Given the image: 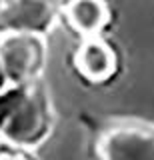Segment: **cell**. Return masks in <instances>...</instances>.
Masks as SVG:
<instances>
[{
	"mask_svg": "<svg viewBox=\"0 0 154 160\" xmlns=\"http://www.w3.org/2000/svg\"><path fill=\"white\" fill-rule=\"evenodd\" d=\"M52 126L50 104L32 84H10L0 94V140L12 148H34Z\"/></svg>",
	"mask_w": 154,
	"mask_h": 160,
	"instance_id": "6da1fadb",
	"label": "cell"
},
{
	"mask_svg": "<svg viewBox=\"0 0 154 160\" xmlns=\"http://www.w3.org/2000/svg\"><path fill=\"white\" fill-rule=\"evenodd\" d=\"M52 12L42 0H16L6 10V22L10 32H34L50 24Z\"/></svg>",
	"mask_w": 154,
	"mask_h": 160,
	"instance_id": "8992f818",
	"label": "cell"
},
{
	"mask_svg": "<svg viewBox=\"0 0 154 160\" xmlns=\"http://www.w3.org/2000/svg\"><path fill=\"white\" fill-rule=\"evenodd\" d=\"M98 160H154V128L122 124L98 140Z\"/></svg>",
	"mask_w": 154,
	"mask_h": 160,
	"instance_id": "3957f363",
	"label": "cell"
},
{
	"mask_svg": "<svg viewBox=\"0 0 154 160\" xmlns=\"http://www.w3.org/2000/svg\"><path fill=\"white\" fill-rule=\"evenodd\" d=\"M70 26L84 38L98 36L108 22V6L104 0H70L66 6Z\"/></svg>",
	"mask_w": 154,
	"mask_h": 160,
	"instance_id": "5b68a950",
	"label": "cell"
},
{
	"mask_svg": "<svg viewBox=\"0 0 154 160\" xmlns=\"http://www.w3.org/2000/svg\"><path fill=\"white\" fill-rule=\"evenodd\" d=\"M46 62V42L34 32L0 36V66L10 84H32Z\"/></svg>",
	"mask_w": 154,
	"mask_h": 160,
	"instance_id": "7a4b0ae2",
	"label": "cell"
},
{
	"mask_svg": "<svg viewBox=\"0 0 154 160\" xmlns=\"http://www.w3.org/2000/svg\"><path fill=\"white\" fill-rule=\"evenodd\" d=\"M8 86H10V82H8V78H6V74H4V70H2V66H0V94L4 92Z\"/></svg>",
	"mask_w": 154,
	"mask_h": 160,
	"instance_id": "ba28073f",
	"label": "cell"
},
{
	"mask_svg": "<svg viewBox=\"0 0 154 160\" xmlns=\"http://www.w3.org/2000/svg\"><path fill=\"white\" fill-rule=\"evenodd\" d=\"M0 160H26L22 156L20 152H16L12 146H8V144H0Z\"/></svg>",
	"mask_w": 154,
	"mask_h": 160,
	"instance_id": "52a82bcc",
	"label": "cell"
},
{
	"mask_svg": "<svg viewBox=\"0 0 154 160\" xmlns=\"http://www.w3.org/2000/svg\"><path fill=\"white\" fill-rule=\"evenodd\" d=\"M76 66L88 80L100 82L112 76L116 68V56L112 48L98 36L86 38L76 54Z\"/></svg>",
	"mask_w": 154,
	"mask_h": 160,
	"instance_id": "277c9868",
	"label": "cell"
}]
</instances>
